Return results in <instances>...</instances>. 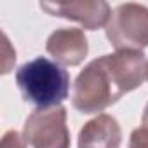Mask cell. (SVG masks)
Returning a JSON list of instances; mask_svg holds the SVG:
<instances>
[{
    "label": "cell",
    "instance_id": "8992f818",
    "mask_svg": "<svg viewBox=\"0 0 148 148\" xmlns=\"http://www.w3.org/2000/svg\"><path fill=\"white\" fill-rule=\"evenodd\" d=\"M45 49L56 59L58 64L77 66L86 59L89 45L82 30L61 28L51 33V37L47 38Z\"/></svg>",
    "mask_w": 148,
    "mask_h": 148
},
{
    "label": "cell",
    "instance_id": "5b68a950",
    "mask_svg": "<svg viewBox=\"0 0 148 148\" xmlns=\"http://www.w3.org/2000/svg\"><path fill=\"white\" fill-rule=\"evenodd\" d=\"M40 9L51 16L66 18L80 23L86 30H98L106 26L112 9L103 0H86V2H40Z\"/></svg>",
    "mask_w": 148,
    "mask_h": 148
},
{
    "label": "cell",
    "instance_id": "3957f363",
    "mask_svg": "<svg viewBox=\"0 0 148 148\" xmlns=\"http://www.w3.org/2000/svg\"><path fill=\"white\" fill-rule=\"evenodd\" d=\"M106 38L117 51L148 47V7L134 2L117 5L105 26Z\"/></svg>",
    "mask_w": 148,
    "mask_h": 148
},
{
    "label": "cell",
    "instance_id": "9c48e42d",
    "mask_svg": "<svg viewBox=\"0 0 148 148\" xmlns=\"http://www.w3.org/2000/svg\"><path fill=\"white\" fill-rule=\"evenodd\" d=\"M129 148H148V129L138 127L131 132Z\"/></svg>",
    "mask_w": 148,
    "mask_h": 148
},
{
    "label": "cell",
    "instance_id": "6da1fadb",
    "mask_svg": "<svg viewBox=\"0 0 148 148\" xmlns=\"http://www.w3.org/2000/svg\"><path fill=\"white\" fill-rule=\"evenodd\" d=\"M143 51H117L92 59L75 79L71 105L82 113H98L138 89L146 79Z\"/></svg>",
    "mask_w": 148,
    "mask_h": 148
},
{
    "label": "cell",
    "instance_id": "ba28073f",
    "mask_svg": "<svg viewBox=\"0 0 148 148\" xmlns=\"http://www.w3.org/2000/svg\"><path fill=\"white\" fill-rule=\"evenodd\" d=\"M0 148H26V141L18 131H9L4 134Z\"/></svg>",
    "mask_w": 148,
    "mask_h": 148
},
{
    "label": "cell",
    "instance_id": "8fae6325",
    "mask_svg": "<svg viewBox=\"0 0 148 148\" xmlns=\"http://www.w3.org/2000/svg\"><path fill=\"white\" fill-rule=\"evenodd\" d=\"M146 79H148V68H146Z\"/></svg>",
    "mask_w": 148,
    "mask_h": 148
},
{
    "label": "cell",
    "instance_id": "7a4b0ae2",
    "mask_svg": "<svg viewBox=\"0 0 148 148\" xmlns=\"http://www.w3.org/2000/svg\"><path fill=\"white\" fill-rule=\"evenodd\" d=\"M16 84L25 101L38 108H54L68 98V71L44 56L35 58L16 71Z\"/></svg>",
    "mask_w": 148,
    "mask_h": 148
},
{
    "label": "cell",
    "instance_id": "30bf717a",
    "mask_svg": "<svg viewBox=\"0 0 148 148\" xmlns=\"http://www.w3.org/2000/svg\"><path fill=\"white\" fill-rule=\"evenodd\" d=\"M143 127L148 129V103L145 106V112H143Z\"/></svg>",
    "mask_w": 148,
    "mask_h": 148
},
{
    "label": "cell",
    "instance_id": "277c9868",
    "mask_svg": "<svg viewBox=\"0 0 148 148\" xmlns=\"http://www.w3.org/2000/svg\"><path fill=\"white\" fill-rule=\"evenodd\" d=\"M23 138L33 148H70L66 108H38L25 122Z\"/></svg>",
    "mask_w": 148,
    "mask_h": 148
},
{
    "label": "cell",
    "instance_id": "52a82bcc",
    "mask_svg": "<svg viewBox=\"0 0 148 148\" xmlns=\"http://www.w3.org/2000/svg\"><path fill=\"white\" fill-rule=\"evenodd\" d=\"M120 125L108 113H99L79 132V148H120Z\"/></svg>",
    "mask_w": 148,
    "mask_h": 148
}]
</instances>
